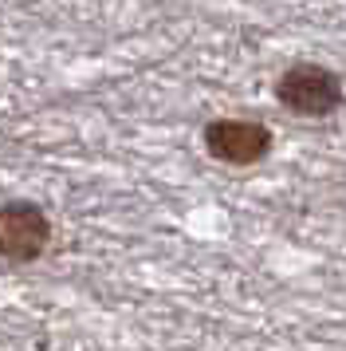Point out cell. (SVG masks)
Instances as JSON below:
<instances>
[{
    "label": "cell",
    "instance_id": "obj_1",
    "mask_svg": "<svg viewBox=\"0 0 346 351\" xmlns=\"http://www.w3.org/2000/svg\"><path fill=\"white\" fill-rule=\"evenodd\" d=\"M276 99L299 119H327L346 103V87L323 64H291L276 80Z\"/></svg>",
    "mask_w": 346,
    "mask_h": 351
},
{
    "label": "cell",
    "instance_id": "obj_2",
    "mask_svg": "<svg viewBox=\"0 0 346 351\" xmlns=\"http://www.w3.org/2000/svg\"><path fill=\"white\" fill-rule=\"evenodd\" d=\"M51 245V217L36 202H0V256L12 265L40 261Z\"/></svg>",
    "mask_w": 346,
    "mask_h": 351
},
{
    "label": "cell",
    "instance_id": "obj_3",
    "mask_svg": "<svg viewBox=\"0 0 346 351\" xmlns=\"http://www.w3.org/2000/svg\"><path fill=\"white\" fill-rule=\"evenodd\" d=\"M271 130L256 119H213L204 127V150L224 166H256L271 150Z\"/></svg>",
    "mask_w": 346,
    "mask_h": 351
}]
</instances>
